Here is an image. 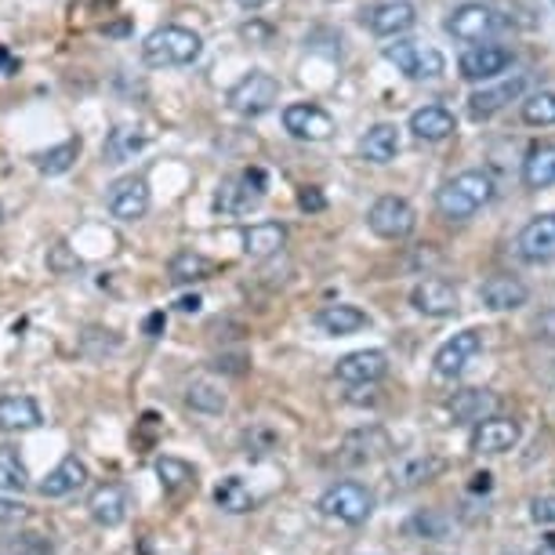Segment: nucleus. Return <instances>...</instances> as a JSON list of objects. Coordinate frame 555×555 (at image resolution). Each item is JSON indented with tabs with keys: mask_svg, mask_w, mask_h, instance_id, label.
<instances>
[{
	"mask_svg": "<svg viewBox=\"0 0 555 555\" xmlns=\"http://www.w3.org/2000/svg\"><path fill=\"white\" fill-rule=\"evenodd\" d=\"M236 4H244V8H261V4H269V0H236Z\"/></svg>",
	"mask_w": 555,
	"mask_h": 555,
	"instance_id": "obj_47",
	"label": "nucleus"
},
{
	"mask_svg": "<svg viewBox=\"0 0 555 555\" xmlns=\"http://www.w3.org/2000/svg\"><path fill=\"white\" fill-rule=\"evenodd\" d=\"M320 512L338 522H349V527H356V522H366L374 512V498L371 490H366L363 483H356V479H341V483H331L327 490H323L320 498Z\"/></svg>",
	"mask_w": 555,
	"mask_h": 555,
	"instance_id": "obj_5",
	"label": "nucleus"
},
{
	"mask_svg": "<svg viewBox=\"0 0 555 555\" xmlns=\"http://www.w3.org/2000/svg\"><path fill=\"white\" fill-rule=\"evenodd\" d=\"M360 153H363V160H371V164L396 160V153H400V131H396V124H374L360 139Z\"/></svg>",
	"mask_w": 555,
	"mask_h": 555,
	"instance_id": "obj_28",
	"label": "nucleus"
},
{
	"mask_svg": "<svg viewBox=\"0 0 555 555\" xmlns=\"http://www.w3.org/2000/svg\"><path fill=\"white\" fill-rule=\"evenodd\" d=\"M366 225L382 240H406L414 233L417 215L403 196H382V201H374V207L366 211Z\"/></svg>",
	"mask_w": 555,
	"mask_h": 555,
	"instance_id": "obj_8",
	"label": "nucleus"
},
{
	"mask_svg": "<svg viewBox=\"0 0 555 555\" xmlns=\"http://www.w3.org/2000/svg\"><path fill=\"white\" fill-rule=\"evenodd\" d=\"M269 190V178L261 167H247L240 175H229L215 193V207L222 215H247L261 204V196Z\"/></svg>",
	"mask_w": 555,
	"mask_h": 555,
	"instance_id": "obj_4",
	"label": "nucleus"
},
{
	"mask_svg": "<svg viewBox=\"0 0 555 555\" xmlns=\"http://www.w3.org/2000/svg\"><path fill=\"white\" fill-rule=\"evenodd\" d=\"M385 59L411 80H436L447 73V59L439 55L433 44H422V40H396V44H385Z\"/></svg>",
	"mask_w": 555,
	"mask_h": 555,
	"instance_id": "obj_7",
	"label": "nucleus"
},
{
	"mask_svg": "<svg viewBox=\"0 0 555 555\" xmlns=\"http://www.w3.org/2000/svg\"><path fill=\"white\" fill-rule=\"evenodd\" d=\"M15 69H18V59L4 44H0V73H4V77H12Z\"/></svg>",
	"mask_w": 555,
	"mask_h": 555,
	"instance_id": "obj_45",
	"label": "nucleus"
},
{
	"mask_svg": "<svg viewBox=\"0 0 555 555\" xmlns=\"http://www.w3.org/2000/svg\"><path fill=\"white\" fill-rule=\"evenodd\" d=\"M490 196H494V178L487 171H461L436 190V211L447 222H468L490 204Z\"/></svg>",
	"mask_w": 555,
	"mask_h": 555,
	"instance_id": "obj_1",
	"label": "nucleus"
},
{
	"mask_svg": "<svg viewBox=\"0 0 555 555\" xmlns=\"http://www.w3.org/2000/svg\"><path fill=\"white\" fill-rule=\"evenodd\" d=\"M411 134L417 142H443L454 134V113L443 106H422L411 113Z\"/></svg>",
	"mask_w": 555,
	"mask_h": 555,
	"instance_id": "obj_25",
	"label": "nucleus"
},
{
	"mask_svg": "<svg viewBox=\"0 0 555 555\" xmlns=\"http://www.w3.org/2000/svg\"><path fill=\"white\" fill-rule=\"evenodd\" d=\"M88 483V465L80 457H62L55 468L48 473V479L40 483V494L44 498H66L77 494V490Z\"/></svg>",
	"mask_w": 555,
	"mask_h": 555,
	"instance_id": "obj_23",
	"label": "nucleus"
},
{
	"mask_svg": "<svg viewBox=\"0 0 555 555\" xmlns=\"http://www.w3.org/2000/svg\"><path fill=\"white\" fill-rule=\"evenodd\" d=\"M178 309H182V312H201V298H182V301H178Z\"/></svg>",
	"mask_w": 555,
	"mask_h": 555,
	"instance_id": "obj_46",
	"label": "nucleus"
},
{
	"mask_svg": "<svg viewBox=\"0 0 555 555\" xmlns=\"http://www.w3.org/2000/svg\"><path fill=\"white\" fill-rule=\"evenodd\" d=\"M201 51H204L201 34H193V29H185V26H160L142 40V59H145V66H153V69L190 66V62L201 59Z\"/></svg>",
	"mask_w": 555,
	"mask_h": 555,
	"instance_id": "obj_2",
	"label": "nucleus"
},
{
	"mask_svg": "<svg viewBox=\"0 0 555 555\" xmlns=\"http://www.w3.org/2000/svg\"><path fill=\"white\" fill-rule=\"evenodd\" d=\"M298 207L301 211H323V207H327V196H323L317 185H306V190H298Z\"/></svg>",
	"mask_w": 555,
	"mask_h": 555,
	"instance_id": "obj_41",
	"label": "nucleus"
},
{
	"mask_svg": "<svg viewBox=\"0 0 555 555\" xmlns=\"http://www.w3.org/2000/svg\"><path fill=\"white\" fill-rule=\"evenodd\" d=\"M530 519L538 522V527H555V494L533 498L530 501Z\"/></svg>",
	"mask_w": 555,
	"mask_h": 555,
	"instance_id": "obj_39",
	"label": "nucleus"
},
{
	"mask_svg": "<svg viewBox=\"0 0 555 555\" xmlns=\"http://www.w3.org/2000/svg\"><path fill=\"white\" fill-rule=\"evenodd\" d=\"M156 476H160V483L167 490H182V487H190L193 483V468L185 465V461H178V457H160L156 461Z\"/></svg>",
	"mask_w": 555,
	"mask_h": 555,
	"instance_id": "obj_37",
	"label": "nucleus"
},
{
	"mask_svg": "<svg viewBox=\"0 0 555 555\" xmlns=\"http://www.w3.org/2000/svg\"><path fill=\"white\" fill-rule=\"evenodd\" d=\"M287 244V229L280 225V222H258V225H250L244 229V250H247V258H272V255H280V247Z\"/></svg>",
	"mask_w": 555,
	"mask_h": 555,
	"instance_id": "obj_27",
	"label": "nucleus"
},
{
	"mask_svg": "<svg viewBox=\"0 0 555 555\" xmlns=\"http://www.w3.org/2000/svg\"><path fill=\"white\" fill-rule=\"evenodd\" d=\"M276 102H280V80L261 69H250L244 80H236L229 88V109L240 113V117H261Z\"/></svg>",
	"mask_w": 555,
	"mask_h": 555,
	"instance_id": "obj_6",
	"label": "nucleus"
},
{
	"mask_svg": "<svg viewBox=\"0 0 555 555\" xmlns=\"http://www.w3.org/2000/svg\"><path fill=\"white\" fill-rule=\"evenodd\" d=\"M519 443V422L512 417H487L473 428V450L476 454H505Z\"/></svg>",
	"mask_w": 555,
	"mask_h": 555,
	"instance_id": "obj_18",
	"label": "nucleus"
},
{
	"mask_svg": "<svg viewBox=\"0 0 555 555\" xmlns=\"http://www.w3.org/2000/svg\"><path fill=\"white\" fill-rule=\"evenodd\" d=\"M167 327V317L164 312H150L145 317V323H142V331H145V338H160V331Z\"/></svg>",
	"mask_w": 555,
	"mask_h": 555,
	"instance_id": "obj_43",
	"label": "nucleus"
},
{
	"mask_svg": "<svg viewBox=\"0 0 555 555\" xmlns=\"http://www.w3.org/2000/svg\"><path fill=\"white\" fill-rule=\"evenodd\" d=\"M215 272V261L201 255V250H178L171 258V266H167V276H171V284L185 287V284H201Z\"/></svg>",
	"mask_w": 555,
	"mask_h": 555,
	"instance_id": "obj_29",
	"label": "nucleus"
},
{
	"mask_svg": "<svg viewBox=\"0 0 555 555\" xmlns=\"http://www.w3.org/2000/svg\"><path fill=\"white\" fill-rule=\"evenodd\" d=\"M522 95H527V77L516 73V77L501 80V83H494V88L476 91V95L468 99V113H473V120H490V117H498L505 106H512V102H519Z\"/></svg>",
	"mask_w": 555,
	"mask_h": 555,
	"instance_id": "obj_13",
	"label": "nucleus"
},
{
	"mask_svg": "<svg viewBox=\"0 0 555 555\" xmlns=\"http://www.w3.org/2000/svg\"><path fill=\"white\" fill-rule=\"evenodd\" d=\"M479 349H483V338H479V331H461L454 334L450 341H443L436 349V374L439 378H457L461 371H465L468 363L476 360Z\"/></svg>",
	"mask_w": 555,
	"mask_h": 555,
	"instance_id": "obj_14",
	"label": "nucleus"
},
{
	"mask_svg": "<svg viewBox=\"0 0 555 555\" xmlns=\"http://www.w3.org/2000/svg\"><path fill=\"white\" fill-rule=\"evenodd\" d=\"M4 555H51V544L40 533H23L18 541L8 544Z\"/></svg>",
	"mask_w": 555,
	"mask_h": 555,
	"instance_id": "obj_38",
	"label": "nucleus"
},
{
	"mask_svg": "<svg viewBox=\"0 0 555 555\" xmlns=\"http://www.w3.org/2000/svg\"><path fill=\"white\" fill-rule=\"evenodd\" d=\"M48 266H51V269H55V272H66V269H77V266H80V261H77V258H66V244H59L55 250H51Z\"/></svg>",
	"mask_w": 555,
	"mask_h": 555,
	"instance_id": "obj_42",
	"label": "nucleus"
},
{
	"mask_svg": "<svg viewBox=\"0 0 555 555\" xmlns=\"http://www.w3.org/2000/svg\"><path fill=\"white\" fill-rule=\"evenodd\" d=\"M29 487V473H26V461L18 454L15 447H0V490L4 494H15V490Z\"/></svg>",
	"mask_w": 555,
	"mask_h": 555,
	"instance_id": "obj_32",
	"label": "nucleus"
},
{
	"mask_svg": "<svg viewBox=\"0 0 555 555\" xmlns=\"http://www.w3.org/2000/svg\"><path fill=\"white\" fill-rule=\"evenodd\" d=\"M77 156H80V139H66L62 145H51V150L37 153L34 164L40 175H66L77 164Z\"/></svg>",
	"mask_w": 555,
	"mask_h": 555,
	"instance_id": "obj_31",
	"label": "nucleus"
},
{
	"mask_svg": "<svg viewBox=\"0 0 555 555\" xmlns=\"http://www.w3.org/2000/svg\"><path fill=\"white\" fill-rule=\"evenodd\" d=\"M538 338H544V341H552V345H555V309L541 312V320H538Z\"/></svg>",
	"mask_w": 555,
	"mask_h": 555,
	"instance_id": "obj_44",
	"label": "nucleus"
},
{
	"mask_svg": "<svg viewBox=\"0 0 555 555\" xmlns=\"http://www.w3.org/2000/svg\"><path fill=\"white\" fill-rule=\"evenodd\" d=\"M338 382L345 385H374L389 374V356L382 349H360V352H349L341 356L338 366H334Z\"/></svg>",
	"mask_w": 555,
	"mask_h": 555,
	"instance_id": "obj_12",
	"label": "nucleus"
},
{
	"mask_svg": "<svg viewBox=\"0 0 555 555\" xmlns=\"http://www.w3.org/2000/svg\"><path fill=\"white\" fill-rule=\"evenodd\" d=\"M522 120L533 128H552L555 124V91H533L522 99Z\"/></svg>",
	"mask_w": 555,
	"mask_h": 555,
	"instance_id": "obj_35",
	"label": "nucleus"
},
{
	"mask_svg": "<svg viewBox=\"0 0 555 555\" xmlns=\"http://www.w3.org/2000/svg\"><path fill=\"white\" fill-rule=\"evenodd\" d=\"M439 473V461L436 457H425V454H417V457H406L400 461V465L392 468V479L400 487H417V483H428Z\"/></svg>",
	"mask_w": 555,
	"mask_h": 555,
	"instance_id": "obj_33",
	"label": "nucleus"
},
{
	"mask_svg": "<svg viewBox=\"0 0 555 555\" xmlns=\"http://www.w3.org/2000/svg\"><path fill=\"white\" fill-rule=\"evenodd\" d=\"M363 23L374 37H400L417 23V8L411 0H385V4H374L363 15Z\"/></svg>",
	"mask_w": 555,
	"mask_h": 555,
	"instance_id": "obj_15",
	"label": "nucleus"
},
{
	"mask_svg": "<svg viewBox=\"0 0 555 555\" xmlns=\"http://www.w3.org/2000/svg\"><path fill=\"white\" fill-rule=\"evenodd\" d=\"M508 26V18L490 4H461L447 18V34L461 44H487V40L505 34Z\"/></svg>",
	"mask_w": 555,
	"mask_h": 555,
	"instance_id": "obj_3",
	"label": "nucleus"
},
{
	"mask_svg": "<svg viewBox=\"0 0 555 555\" xmlns=\"http://www.w3.org/2000/svg\"><path fill=\"white\" fill-rule=\"evenodd\" d=\"M88 508L99 527H120L124 516H128V490L120 483H102L95 494H91Z\"/></svg>",
	"mask_w": 555,
	"mask_h": 555,
	"instance_id": "obj_20",
	"label": "nucleus"
},
{
	"mask_svg": "<svg viewBox=\"0 0 555 555\" xmlns=\"http://www.w3.org/2000/svg\"><path fill=\"white\" fill-rule=\"evenodd\" d=\"M44 422L34 396H0V433H26Z\"/></svg>",
	"mask_w": 555,
	"mask_h": 555,
	"instance_id": "obj_21",
	"label": "nucleus"
},
{
	"mask_svg": "<svg viewBox=\"0 0 555 555\" xmlns=\"http://www.w3.org/2000/svg\"><path fill=\"white\" fill-rule=\"evenodd\" d=\"M522 185L527 190H548V185H555V142H541L527 153V160H522Z\"/></svg>",
	"mask_w": 555,
	"mask_h": 555,
	"instance_id": "obj_26",
	"label": "nucleus"
},
{
	"mask_svg": "<svg viewBox=\"0 0 555 555\" xmlns=\"http://www.w3.org/2000/svg\"><path fill=\"white\" fill-rule=\"evenodd\" d=\"M317 327L323 334H331V338H345V334H356V331L371 327V317H366L363 309L338 301V306H323L317 312Z\"/></svg>",
	"mask_w": 555,
	"mask_h": 555,
	"instance_id": "obj_22",
	"label": "nucleus"
},
{
	"mask_svg": "<svg viewBox=\"0 0 555 555\" xmlns=\"http://www.w3.org/2000/svg\"><path fill=\"white\" fill-rule=\"evenodd\" d=\"M516 250L527 266H548L555 261V215H538L519 229Z\"/></svg>",
	"mask_w": 555,
	"mask_h": 555,
	"instance_id": "obj_10",
	"label": "nucleus"
},
{
	"mask_svg": "<svg viewBox=\"0 0 555 555\" xmlns=\"http://www.w3.org/2000/svg\"><path fill=\"white\" fill-rule=\"evenodd\" d=\"M552 4H555V0H552Z\"/></svg>",
	"mask_w": 555,
	"mask_h": 555,
	"instance_id": "obj_48",
	"label": "nucleus"
},
{
	"mask_svg": "<svg viewBox=\"0 0 555 555\" xmlns=\"http://www.w3.org/2000/svg\"><path fill=\"white\" fill-rule=\"evenodd\" d=\"M145 150V131L142 128H131V124H120V128H113L106 134V160L109 164H124L131 160V156H139Z\"/></svg>",
	"mask_w": 555,
	"mask_h": 555,
	"instance_id": "obj_30",
	"label": "nucleus"
},
{
	"mask_svg": "<svg viewBox=\"0 0 555 555\" xmlns=\"http://www.w3.org/2000/svg\"><path fill=\"white\" fill-rule=\"evenodd\" d=\"M109 211L113 218H120V222H139V218L150 211V182L139 175L120 178L109 190Z\"/></svg>",
	"mask_w": 555,
	"mask_h": 555,
	"instance_id": "obj_16",
	"label": "nucleus"
},
{
	"mask_svg": "<svg viewBox=\"0 0 555 555\" xmlns=\"http://www.w3.org/2000/svg\"><path fill=\"white\" fill-rule=\"evenodd\" d=\"M215 501H218V508H222V512H233V516H240V512L250 508V490L244 487V479L229 476V479L218 483Z\"/></svg>",
	"mask_w": 555,
	"mask_h": 555,
	"instance_id": "obj_36",
	"label": "nucleus"
},
{
	"mask_svg": "<svg viewBox=\"0 0 555 555\" xmlns=\"http://www.w3.org/2000/svg\"><path fill=\"white\" fill-rule=\"evenodd\" d=\"M284 128L291 139L298 142H327L334 139V131H338V124L327 109H320L317 102H295V106L284 109Z\"/></svg>",
	"mask_w": 555,
	"mask_h": 555,
	"instance_id": "obj_9",
	"label": "nucleus"
},
{
	"mask_svg": "<svg viewBox=\"0 0 555 555\" xmlns=\"http://www.w3.org/2000/svg\"><path fill=\"white\" fill-rule=\"evenodd\" d=\"M411 306L422 312V317H454L457 312V287L447 284V280L428 276L422 284H414L411 291Z\"/></svg>",
	"mask_w": 555,
	"mask_h": 555,
	"instance_id": "obj_17",
	"label": "nucleus"
},
{
	"mask_svg": "<svg viewBox=\"0 0 555 555\" xmlns=\"http://www.w3.org/2000/svg\"><path fill=\"white\" fill-rule=\"evenodd\" d=\"M185 403L201 414H222L225 411V392L211 382H193L190 389H185Z\"/></svg>",
	"mask_w": 555,
	"mask_h": 555,
	"instance_id": "obj_34",
	"label": "nucleus"
},
{
	"mask_svg": "<svg viewBox=\"0 0 555 555\" xmlns=\"http://www.w3.org/2000/svg\"><path fill=\"white\" fill-rule=\"evenodd\" d=\"M498 406H501V400L490 389H465L450 400V414H454L457 422L479 425V422H487V417H494Z\"/></svg>",
	"mask_w": 555,
	"mask_h": 555,
	"instance_id": "obj_24",
	"label": "nucleus"
},
{
	"mask_svg": "<svg viewBox=\"0 0 555 555\" xmlns=\"http://www.w3.org/2000/svg\"><path fill=\"white\" fill-rule=\"evenodd\" d=\"M508 66H512V51L501 44H490V40L487 44H468L457 59V69L465 80H494Z\"/></svg>",
	"mask_w": 555,
	"mask_h": 555,
	"instance_id": "obj_11",
	"label": "nucleus"
},
{
	"mask_svg": "<svg viewBox=\"0 0 555 555\" xmlns=\"http://www.w3.org/2000/svg\"><path fill=\"white\" fill-rule=\"evenodd\" d=\"M29 516V508L23 505V501L0 494V522H23Z\"/></svg>",
	"mask_w": 555,
	"mask_h": 555,
	"instance_id": "obj_40",
	"label": "nucleus"
},
{
	"mask_svg": "<svg viewBox=\"0 0 555 555\" xmlns=\"http://www.w3.org/2000/svg\"><path fill=\"white\" fill-rule=\"evenodd\" d=\"M479 298H483V306L490 312H512V309H522L530 298L527 284H519L516 276H490L483 291H479Z\"/></svg>",
	"mask_w": 555,
	"mask_h": 555,
	"instance_id": "obj_19",
	"label": "nucleus"
}]
</instances>
